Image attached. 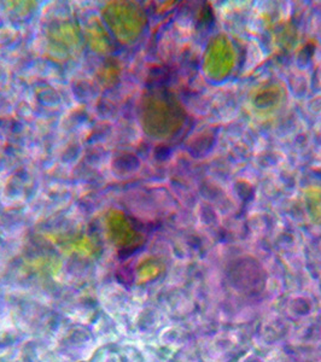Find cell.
<instances>
[{
  "label": "cell",
  "mask_w": 321,
  "mask_h": 362,
  "mask_svg": "<svg viewBox=\"0 0 321 362\" xmlns=\"http://www.w3.org/2000/svg\"><path fill=\"white\" fill-rule=\"evenodd\" d=\"M88 35H90V44H91L93 49H97V51H107L109 40H107V35L104 34L103 30L98 25L90 29Z\"/></svg>",
  "instance_id": "cell-6"
},
{
  "label": "cell",
  "mask_w": 321,
  "mask_h": 362,
  "mask_svg": "<svg viewBox=\"0 0 321 362\" xmlns=\"http://www.w3.org/2000/svg\"><path fill=\"white\" fill-rule=\"evenodd\" d=\"M235 66V49L226 37H216L204 57V69L210 78H223Z\"/></svg>",
  "instance_id": "cell-3"
},
{
  "label": "cell",
  "mask_w": 321,
  "mask_h": 362,
  "mask_svg": "<svg viewBox=\"0 0 321 362\" xmlns=\"http://www.w3.org/2000/svg\"><path fill=\"white\" fill-rule=\"evenodd\" d=\"M49 42L63 54H69L80 42L78 30L71 23H63L56 27L49 34Z\"/></svg>",
  "instance_id": "cell-4"
},
{
  "label": "cell",
  "mask_w": 321,
  "mask_h": 362,
  "mask_svg": "<svg viewBox=\"0 0 321 362\" xmlns=\"http://www.w3.org/2000/svg\"><path fill=\"white\" fill-rule=\"evenodd\" d=\"M281 100V90L276 85L264 86L256 92L254 95V105L261 112H267L276 109Z\"/></svg>",
  "instance_id": "cell-5"
},
{
  "label": "cell",
  "mask_w": 321,
  "mask_h": 362,
  "mask_svg": "<svg viewBox=\"0 0 321 362\" xmlns=\"http://www.w3.org/2000/svg\"><path fill=\"white\" fill-rule=\"evenodd\" d=\"M139 119L144 132L155 139H168L184 124L182 107L165 90H153L144 95L139 107Z\"/></svg>",
  "instance_id": "cell-1"
},
{
  "label": "cell",
  "mask_w": 321,
  "mask_h": 362,
  "mask_svg": "<svg viewBox=\"0 0 321 362\" xmlns=\"http://www.w3.org/2000/svg\"><path fill=\"white\" fill-rule=\"evenodd\" d=\"M104 23L122 44H133L141 35L146 17L139 5L131 1H110L104 6Z\"/></svg>",
  "instance_id": "cell-2"
}]
</instances>
